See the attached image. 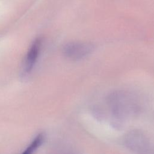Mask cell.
<instances>
[{
  "instance_id": "cell-5",
  "label": "cell",
  "mask_w": 154,
  "mask_h": 154,
  "mask_svg": "<svg viewBox=\"0 0 154 154\" xmlns=\"http://www.w3.org/2000/svg\"><path fill=\"white\" fill-rule=\"evenodd\" d=\"M44 140V135L43 134H38L34 139L31 142L29 145L22 152V154H33L34 152L43 143Z\"/></svg>"
},
{
  "instance_id": "cell-3",
  "label": "cell",
  "mask_w": 154,
  "mask_h": 154,
  "mask_svg": "<svg viewBox=\"0 0 154 154\" xmlns=\"http://www.w3.org/2000/svg\"><path fill=\"white\" fill-rule=\"evenodd\" d=\"M127 146L135 152L144 154L147 150L148 143L143 134L138 131L131 132L126 137Z\"/></svg>"
},
{
  "instance_id": "cell-2",
  "label": "cell",
  "mask_w": 154,
  "mask_h": 154,
  "mask_svg": "<svg viewBox=\"0 0 154 154\" xmlns=\"http://www.w3.org/2000/svg\"><path fill=\"white\" fill-rule=\"evenodd\" d=\"M93 50V46L90 43L71 42L64 46L63 52L66 57L70 60H79L88 56Z\"/></svg>"
},
{
  "instance_id": "cell-4",
  "label": "cell",
  "mask_w": 154,
  "mask_h": 154,
  "mask_svg": "<svg viewBox=\"0 0 154 154\" xmlns=\"http://www.w3.org/2000/svg\"><path fill=\"white\" fill-rule=\"evenodd\" d=\"M42 40L40 38H37L35 39L32 43L28 51V53L26 56L25 61V73L29 72L33 66H34L41 48Z\"/></svg>"
},
{
  "instance_id": "cell-1",
  "label": "cell",
  "mask_w": 154,
  "mask_h": 154,
  "mask_svg": "<svg viewBox=\"0 0 154 154\" xmlns=\"http://www.w3.org/2000/svg\"><path fill=\"white\" fill-rule=\"evenodd\" d=\"M107 103L112 117L120 122L134 116L138 110L134 97L124 91H117L111 94Z\"/></svg>"
}]
</instances>
